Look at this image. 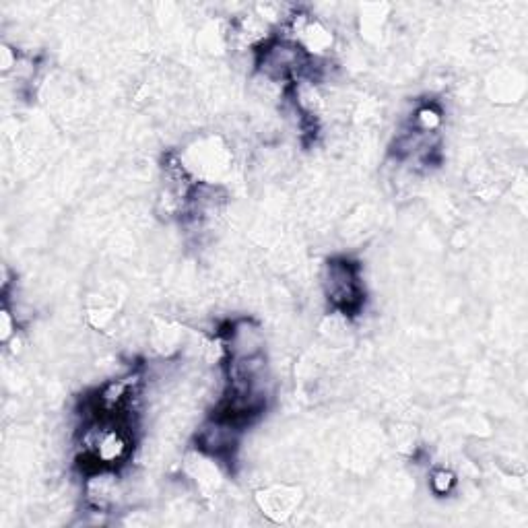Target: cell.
Returning a JSON list of instances; mask_svg holds the SVG:
<instances>
[{"label": "cell", "instance_id": "obj_7", "mask_svg": "<svg viewBox=\"0 0 528 528\" xmlns=\"http://www.w3.org/2000/svg\"><path fill=\"white\" fill-rule=\"evenodd\" d=\"M17 335H19V330H17V314H13L11 306L5 302L3 312H0V341H3L7 345Z\"/></svg>", "mask_w": 528, "mask_h": 528}, {"label": "cell", "instance_id": "obj_3", "mask_svg": "<svg viewBox=\"0 0 528 528\" xmlns=\"http://www.w3.org/2000/svg\"><path fill=\"white\" fill-rule=\"evenodd\" d=\"M122 498V485L116 469H99L85 475V502L91 512L108 514Z\"/></svg>", "mask_w": 528, "mask_h": 528}, {"label": "cell", "instance_id": "obj_6", "mask_svg": "<svg viewBox=\"0 0 528 528\" xmlns=\"http://www.w3.org/2000/svg\"><path fill=\"white\" fill-rule=\"evenodd\" d=\"M456 485V475L442 467V469H434L432 475H429V487H432V491L438 495V498H444V495H448Z\"/></svg>", "mask_w": 528, "mask_h": 528}, {"label": "cell", "instance_id": "obj_5", "mask_svg": "<svg viewBox=\"0 0 528 528\" xmlns=\"http://www.w3.org/2000/svg\"><path fill=\"white\" fill-rule=\"evenodd\" d=\"M442 126V110L436 104H425L421 106L411 122V128L417 132H423V135H436L438 128Z\"/></svg>", "mask_w": 528, "mask_h": 528}, {"label": "cell", "instance_id": "obj_4", "mask_svg": "<svg viewBox=\"0 0 528 528\" xmlns=\"http://www.w3.org/2000/svg\"><path fill=\"white\" fill-rule=\"evenodd\" d=\"M302 498H304V493L300 487L275 485V487L258 491L256 502L262 514H267L275 522H285L297 508H300Z\"/></svg>", "mask_w": 528, "mask_h": 528}, {"label": "cell", "instance_id": "obj_2", "mask_svg": "<svg viewBox=\"0 0 528 528\" xmlns=\"http://www.w3.org/2000/svg\"><path fill=\"white\" fill-rule=\"evenodd\" d=\"M242 429L244 427L238 425L236 421H231V419L215 413L196 432V438H194L196 450H201V452L217 458L219 462H223V460L231 458V454L236 452V448L240 444Z\"/></svg>", "mask_w": 528, "mask_h": 528}, {"label": "cell", "instance_id": "obj_1", "mask_svg": "<svg viewBox=\"0 0 528 528\" xmlns=\"http://www.w3.org/2000/svg\"><path fill=\"white\" fill-rule=\"evenodd\" d=\"M322 287L328 304L337 314L353 316L363 308L366 287H363L361 267L349 258H330L322 273Z\"/></svg>", "mask_w": 528, "mask_h": 528}]
</instances>
